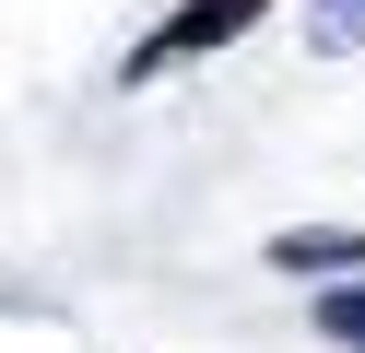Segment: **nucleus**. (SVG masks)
I'll use <instances>...</instances> for the list:
<instances>
[{"mask_svg": "<svg viewBox=\"0 0 365 353\" xmlns=\"http://www.w3.org/2000/svg\"><path fill=\"white\" fill-rule=\"evenodd\" d=\"M271 271H307V282L365 271V224H307V235H271Z\"/></svg>", "mask_w": 365, "mask_h": 353, "instance_id": "f03ea898", "label": "nucleus"}, {"mask_svg": "<svg viewBox=\"0 0 365 353\" xmlns=\"http://www.w3.org/2000/svg\"><path fill=\"white\" fill-rule=\"evenodd\" d=\"M318 329H330L341 353H365V271H330V295H318Z\"/></svg>", "mask_w": 365, "mask_h": 353, "instance_id": "7ed1b4c3", "label": "nucleus"}, {"mask_svg": "<svg viewBox=\"0 0 365 353\" xmlns=\"http://www.w3.org/2000/svg\"><path fill=\"white\" fill-rule=\"evenodd\" d=\"M307 36L318 47H365V0H307Z\"/></svg>", "mask_w": 365, "mask_h": 353, "instance_id": "20e7f679", "label": "nucleus"}, {"mask_svg": "<svg viewBox=\"0 0 365 353\" xmlns=\"http://www.w3.org/2000/svg\"><path fill=\"white\" fill-rule=\"evenodd\" d=\"M271 0H189V12H165L142 47H130V83H153V71H177V59H200V47H236L247 24H259Z\"/></svg>", "mask_w": 365, "mask_h": 353, "instance_id": "f257e3e1", "label": "nucleus"}]
</instances>
